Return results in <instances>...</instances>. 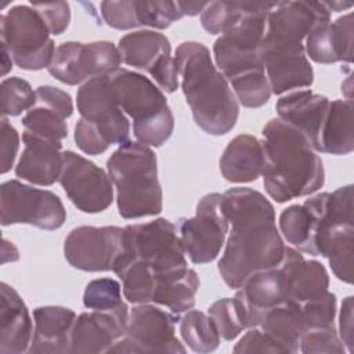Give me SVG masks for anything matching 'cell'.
Here are the masks:
<instances>
[{
	"label": "cell",
	"mask_w": 354,
	"mask_h": 354,
	"mask_svg": "<svg viewBox=\"0 0 354 354\" xmlns=\"http://www.w3.org/2000/svg\"><path fill=\"white\" fill-rule=\"evenodd\" d=\"M353 100H330L317 152L347 155L354 149Z\"/></svg>",
	"instance_id": "29"
},
{
	"label": "cell",
	"mask_w": 354,
	"mask_h": 354,
	"mask_svg": "<svg viewBox=\"0 0 354 354\" xmlns=\"http://www.w3.org/2000/svg\"><path fill=\"white\" fill-rule=\"evenodd\" d=\"M353 296H347L340 308L339 314V337L342 339L346 350L348 353L354 351L353 342Z\"/></svg>",
	"instance_id": "43"
},
{
	"label": "cell",
	"mask_w": 354,
	"mask_h": 354,
	"mask_svg": "<svg viewBox=\"0 0 354 354\" xmlns=\"http://www.w3.org/2000/svg\"><path fill=\"white\" fill-rule=\"evenodd\" d=\"M326 199L328 192H321L301 205L288 206L279 214L281 234L296 250L315 256V235Z\"/></svg>",
	"instance_id": "26"
},
{
	"label": "cell",
	"mask_w": 354,
	"mask_h": 354,
	"mask_svg": "<svg viewBox=\"0 0 354 354\" xmlns=\"http://www.w3.org/2000/svg\"><path fill=\"white\" fill-rule=\"evenodd\" d=\"M141 26L166 29L174 21L183 18L178 1L170 0H138Z\"/></svg>",
	"instance_id": "35"
},
{
	"label": "cell",
	"mask_w": 354,
	"mask_h": 354,
	"mask_svg": "<svg viewBox=\"0 0 354 354\" xmlns=\"http://www.w3.org/2000/svg\"><path fill=\"white\" fill-rule=\"evenodd\" d=\"M299 351L304 354H344L347 350L336 328L306 330L299 342Z\"/></svg>",
	"instance_id": "37"
},
{
	"label": "cell",
	"mask_w": 354,
	"mask_h": 354,
	"mask_svg": "<svg viewBox=\"0 0 354 354\" xmlns=\"http://www.w3.org/2000/svg\"><path fill=\"white\" fill-rule=\"evenodd\" d=\"M124 228L116 225L73 228L64 242L66 261L88 272L113 271L123 250Z\"/></svg>",
	"instance_id": "15"
},
{
	"label": "cell",
	"mask_w": 354,
	"mask_h": 354,
	"mask_svg": "<svg viewBox=\"0 0 354 354\" xmlns=\"http://www.w3.org/2000/svg\"><path fill=\"white\" fill-rule=\"evenodd\" d=\"M58 181L71 202L84 213L104 212L113 201V183L109 174L73 151L62 152Z\"/></svg>",
	"instance_id": "16"
},
{
	"label": "cell",
	"mask_w": 354,
	"mask_h": 354,
	"mask_svg": "<svg viewBox=\"0 0 354 354\" xmlns=\"http://www.w3.org/2000/svg\"><path fill=\"white\" fill-rule=\"evenodd\" d=\"M325 3V6H326V8L332 12V11H335V12H339V11H343L344 8H351L353 7V4L351 3H342V1H324Z\"/></svg>",
	"instance_id": "46"
},
{
	"label": "cell",
	"mask_w": 354,
	"mask_h": 354,
	"mask_svg": "<svg viewBox=\"0 0 354 354\" xmlns=\"http://www.w3.org/2000/svg\"><path fill=\"white\" fill-rule=\"evenodd\" d=\"M33 321L19 293L6 282L0 285V354H21L30 347Z\"/></svg>",
	"instance_id": "24"
},
{
	"label": "cell",
	"mask_w": 354,
	"mask_h": 354,
	"mask_svg": "<svg viewBox=\"0 0 354 354\" xmlns=\"http://www.w3.org/2000/svg\"><path fill=\"white\" fill-rule=\"evenodd\" d=\"M274 6L275 3L242 1L239 14L213 46L217 68L230 83L238 102L246 108L263 106L272 94L259 47Z\"/></svg>",
	"instance_id": "4"
},
{
	"label": "cell",
	"mask_w": 354,
	"mask_h": 354,
	"mask_svg": "<svg viewBox=\"0 0 354 354\" xmlns=\"http://www.w3.org/2000/svg\"><path fill=\"white\" fill-rule=\"evenodd\" d=\"M83 304L88 310H113L124 304L120 283L112 278L88 282L83 293Z\"/></svg>",
	"instance_id": "34"
},
{
	"label": "cell",
	"mask_w": 354,
	"mask_h": 354,
	"mask_svg": "<svg viewBox=\"0 0 354 354\" xmlns=\"http://www.w3.org/2000/svg\"><path fill=\"white\" fill-rule=\"evenodd\" d=\"M35 91L36 104L22 118L25 131L61 141L68 136L66 119L73 113L71 95L50 84L39 86Z\"/></svg>",
	"instance_id": "20"
},
{
	"label": "cell",
	"mask_w": 354,
	"mask_h": 354,
	"mask_svg": "<svg viewBox=\"0 0 354 354\" xmlns=\"http://www.w3.org/2000/svg\"><path fill=\"white\" fill-rule=\"evenodd\" d=\"M101 17L104 22L120 30L133 29L141 26L140 12H138V0H120V1H102Z\"/></svg>",
	"instance_id": "36"
},
{
	"label": "cell",
	"mask_w": 354,
	"mask_h": 354,
	"mask_svg": "<svg viewBox=\"0 0 354 354\" xmlns=\"http://www.w3.org/2000/svg\"><path fill=\"white\" fill-rule=\"evenodd\" d=\"M264 152L263 184L275 202L283 203L317 192L325 183V170L317 151L306 137L274 118L261 131Z\"/></svg>",
	"instance_id": "5"
},
{
	"label": "cell",
	"mask_w": 354,
	"mask_h": 354,
	"mask_svg": "<svg viewBox=\"0 0 354 354\" xmlns=\"http://www.w3.org/2000/svg\"><path fill=\"white\" fill-rule=\"evenodd\" d=\"M51 32L43 17L26 4H18L0 15L1 48L21 69L48 68L55 53Z\"/></svg>",
	"instance_id": "10"
},
{
	"label": "cell",
	"mask_w": 354,
	"mask_h": 354,
	"mask_svg": "<svg viewBox=\"0 0 354 354\" xmlns=\"http://www.w3.org/2000/svg\"><path fill=\"white\" fill-rule=\"evenodd\" d=\"M234 353H286L285 348L277 343L268 333L259 326L249 328L241 340L234 346Z\"/></svg>",
	"instance_id": "39"
},
{
	"label": "cell",
	"mask_w": 354,
	"mask_h": 354,
	"mask_svg": "<svg viewBox=\"0 0 354 354\" xmlns=\"http://www.w3.org/2000/svg\"><path fill=\"white\" fill-rule=\"evenodd\" d=\"M75 141L76 145L87 155H100L111 145L93 124L82 118L75 124Z\"/></svg>",
	"instance_id": "41"
},
{
	"label": "cell",
	"mask_w": 354,
	"mask_h": 354,
	"mask_svg": "<svg viewBox=\"0 0 354 354\" xmlns=\"http://www.w3.org/2000/svg\"><path fill=\"white\" fill-rule=\"evenodd\" d=\"M1 55H3V59H1V66H3L1 75L6 76L8 73V71H11V68H12V59H11L10 54L4 48H1Z\"/></svg>",
	"instance_id": "47"
},
{
	"label": "cell",
	"mask_w": 354,
	"mask_h": 354,
	"mask_svg": "<svg viewBox=\"0 0 354 354\" xmlns=\"http://www.w3.org/2000/svg\"><path fill=\"white\" fill-rule=\"evenodd\" d=\"M263 145L252 134H239L225 147L220 158L221 176L230 183H252L261 176Z\"/></svg>",
	"instance_id": "28"
},
{
	"label": "cell",
	"mask_w": 354,
	"mask_h": 354,
	"mask_svg": "<svg viewBox=\"0 0 354 354\" xmlns=\"http://www.w3.org/2000/svg\"><path fill=\"white\" fill-rule=\"evenodd\" d=\"M180 335L195 353L214 351L220 344V333L212 317L199 310H188L180 319Z\"/></svg>",
	"instance_id": "31"
},
{
	"label": "cell",
	"mask_w": 354,
	"mask_h": 354,
	"mask_svg": "<svg viewBox=\"0 0 354 354\" xmlns=\"http://www.w3.org/2000/svg\"><path fill=\"white\" fill-rule=\"evenodd\" d=\"M76 313L62 306L33 310V337L28 353H69Z\"/></svg>",
	"instance_id": "27"
},
{
	"label": "cell",
	"mask_w": 354,
	"mask_h": 354,
	"mask_svg": "<svg viewBox=\"0 0 354 354\" xmlns=\"http://www.w3.org/2000/svg\"><path fill=\"white\" fill-rule=\"evenodd\" d=\"M328 18L330 11L324 1L275 3L259 47L271 93L283 94L313 84L314 71L304 41L314 25Z\"/></svg>",
	"instance_id": "3"
},
{
	"label": "cell",
	"mask_w": 354,
	"mask_h": 354,
	"mask_svg": "<svg viewBox=\"0 0 354 354\" xmlns=\"http://www.w3.org/2000/svg\"><path fill=\"white\" fill-rule=\"evenodd\" d=\"M19 149V134L17 129L8 122L7 116L1 118V159H0V170L1 173H7L12 166Z\"/></svg>",
	"instance_id": "42"
},
{
	"label": "cell",
	"mask_w": 354,
	"mask_h": 354,
	"mask_svg": "<svg viewBox=\"0 0 354 354\" xmlns=\"http://www.w3.org/2000/svg\"><path fill=\"white\" fill-rule=\"evenodd\" d=\"M123 228V250L113 272L122 279L124 299L159 304L177 315L191 310L199 277L188 267L177 227L160 217Z\"/></svg>",
	"instance_id": "1"
},
{
	"label": "cell",
	"mask_w": 354,
	"mask_h": 354,
	"mask_svg": "<svg viewBox=\"0 0 354 354\" xmlns=\"http://www.w3.org/2000/svg\"><path fill=\"white\" fill-rule=\"evenodd\" d=\"M279 263L288 275L289 303L303 306L329 292V275L322 263L304 259L292 246H285Z\"/></svg>",
	"instance_id": "25"
},
{
	"label": "cell",
	"mask_w": 354,
	"mask_h": 354,
	"mask_svg": "<svg viewBox=\"0 0 354 354\" xmlns=\"http://www.w3.org/2000/svg\"><path fill=\"white\" fill-rule=\"evenodd\" d=\"M353 185L328 192L315 235V256L328 259L337 279L353 282Z\"/></svg>",
	"instance_id": "9"
},
{
	"label": "cell",
	"mask_w": 354,
	"mask_h": 354,
	"mask_svg": "<svg viewBox=\"0 0 354 354\" xmlns=\"http://www.w3.org/2000/svg\"><path fill=\"white\" fill-rule=\"evenodd\" d=\"M118 102L131 120L138 142L162 147L174 130V116L163 91L148 77L119 68L109 73Z\"/></svg>",
	"instance_id": "8"
},
{
	"label": "cell",
	"mask_w": 354,
	"mask_h": 354,
	"mask_svg": "<svg viewBox=\"0 0 354 354\" xmlns=\"http://www.w3.org/2000/svg\"><path fill=\"white\" fill-rule=\"evenodd\" d=\"M207 314L214 321L220 337L228 342L250 328L246 313L236 297H224L214 301L209 307Z\"/></svg>",
	"instance_id": "32"
},
{
	"label": "cell",
	"mask_w": 354,
	"mask_h": 354,
	"mask_svg": "<svg viewBox=\"0 0 354 354\" xmlns=\"http://www.w3.org/2000/svg\"><path fill=\"white\" fill-rule=\"evenodd\" d=\"M1 225L29 224L46 231L62 227L66 220V210L51 191L35 188L8 180L0 188Z\"/></svg>",
	"instance_id": "12"
},
{
	"label": "cell",
	"mask_w": 354,
	"mask_h": 354,
	"mask_svg": "<svg viewBox=\"0 0 354 354\" xmlns=\"http://www.w3.org/2000/svg\"><path fill=\"white\" fill-rule=\"evenodd\" d=\"M122 58L112 41H65L55 48L48 72L57 80L75 86L95 76H105L119 69Z\"/></svg>",
	"instance_id": "14"
},
{
	"label": "cell",
	"mask_w": 354,
	"mask_h": 354,
	"mask_svg": "<svg viewBox=\"0 0 354 354\" xmlns=\"http://www.w3.org/2000/svg\"><path fill=\"white\" fill-rule=\"evenodd\" d=\"M122 62L147 72L166 93L178 87L174 57L169 39L156 30H136L124 35L118 44Z\"/></svg>",
	"instance_id": "17"
},
{
	"label": "cell",
	"mask_w": 354,
	"mask_h": 354,
	"mask_svg": "<svg viewBox=\"0 0 354 354\" xmlns=\"http://www.w3.org/2000/svg\"><path fill=\"white\" fill-rule=\"evenodd\" d=\"M178 315L152 303H142L129 313L127 326L108 353H185L176 336Z\"/></svg>",
	"instance_id": "11"
},
{
	"label": "cell",
	"mask_w": 354,
	"mask_h": 354,
	"mask_svg": "<svg viewBox=\"0 0 354 354\" xmlns=\"http://www.w3.org/2000/svg\"><path fill=\"white\" fill-rule=\"evenodd\" d=\"M30 6L43 17L51 35H61L71 22V7L66 1L30 3Z\"/></svg>",
	"instance_id": "40"
},
{
	"label": "cell",
	"mask_w": 354,
	"mask_h": 354,
	"mask_svg": "<svg viewBox=\"0 0 354 354\" xmlns=\"http://www.w3.org/2000/svg\"><path fill=\"white\" fill-rule=\"evenodd\" d=\"M129 313L124 303L113 310H88L79 314L72 326L69 353H108L123 337Z\"/></svg>",
	"instance_id": "19"
},
{
	"label": "cell",
	"mask_w": 354,
	"mask_h": 354,
	"mask_svg": "<svg viewBox=\"0 0 354 354\" xmlns=\"http://www.w3.org/2000/svg\"><path fill=\"white\" fill-rule=\"evenodd\" d=\"M242 1H209L201 12L202 28L210 35H221L236 18Z\"/></svg>",
	"instance_id": "38"
},
{
	"label": "cell",
	"mask_w": 354,
	"mask_h": 354,
	"mask_svg": "<svg viewBox=\"0 0 354 354\" xmlns=\"http://www.w3.org/2000/svg\"><path fill=\"white\" fill-rule=\"evenodd\" d=\"M22 141L24 151L15 166L17 177L43 187L53 185L58 181L62 169L61 141L29 131H24Z\"/></svg>",
	"instance_id": "22"
},
{
	"label": "cell",
	"mask_w": 354,
	"mask_h": 354,
	"mask_svg": "<svg viewBox=\"0 0 354 354\" xmlns=\"http://www.w3.org/2000/svg\"><path fill=\"white\" fill-rule=\"evenodd\" d=\"M19 259L18 249L12 242H8L6 238L3 239V249H1V263L6 264L7 261H17Z\"/></svg>",
	"instance_id": "45"
},
{
	"label": "cell",
	"mask_w": 354,
	"mask_h": 354,
	"mask_svg": "<svg viewBox=\"0 0 354 354\" xmlns=\"http://www.w3.org/2000/svg\"><path fill=\"white\" fill-rule=\"evenodd\" d=\"M3 116H18L36 104V91L22 77H6L0 86Z\"/></svg>",
	"instance_id": "33"
},
{
	"label": "cell",
	"mask_w": 354,
	"mask_h": 354,
	"mask_svg": "<svg viewBox=\"0 0 354 354\" xmlns=\"http://www.w3.org/2000/svg\"><path fill=\"white\" fill-rule=\"evenodd\" d=\"M77 111L112 144H124L130 136V122L122 111L109 75L84 82L76 93Z\"/></svg>",
	"instance_id": "18"
},
{
	"label": "cell",
	"mask_w": 354,
	"mask_h": 354,
	"mask_svg": "<svg viewBox=\"0 0 354 354\" xmlns=\"http://www.w3.org/2000/svg\"><path fill=\"white\" fill-rule=\"evenodd\" d=\"M307 58L318 64L353 62V14L348 12L330 22L321 19L304 41Z\"/></svg>",
	"instance_id": "23"
},
{
	"label": "cell",
	"mask_w": 354,
	"mask_h": 354,
	"mask_svg": "<svg viewBox=\"0 0 354 354\" xmlns=\"http://www.w3.org/2000/svg\"><path fill=\"white\" fill-rule=\"evenodd\" d=\"M228 228L223 194L203 195L196 205L195 216L178 221V235L185 254L194 264L213 261L224 246Z\"/></svg>",
	"instance_id": "13"
},
{
	"label": "cell",
	"mask_w": 354,
	"mask_h": 354,
	"mask_svg": "<svg viewBox=\"0 0 354 354\" xmlns=\"http://www.w3.org/2000/svg\"><path fill=\"white\" fill-rule=\"evenodd\" d=\"M116 189V203L123 218L156 216L163 209L155 152L145 144L127 141L106 160Z\"/></svg>",
	"instance_id": "7"
},
{
	"label": "cell",
	"mask_w": 354,
	"mask_h": 354,
	"mask_svg": "<svg viewBox=\"0 0 354 354\" xmlns=\"http://www.w3.org/2000/svg\"><path fill=\"white\" fill-rule=\"evenodd\" d=\"M207 3L209 1H178L181 12H183L184 17L185 15H189V17L198 15L199 12H202L205 10Z\"/></svg>",
	"instance_id": "44"
},
{
	"label": "cell",
	"mask_w": 354,
	"mask_h": 354,
	"mask_svg": "<svg viewBox=\"0 0 354 354\" xmlns=\"http://www.w3.org/2000/svg\"><path fill=\"white\" fill-rule=\"evenodd\" d=\"M228 236L217 268L231 289L253 272L277 266L285 250L271 202L259 191L235 187L223 194Z\"/></svg>",
	"instance_id": "2"
},
{
	"label": "cell",
	"mask_w": 354,
	"mask_h": 354,
	"mask_svg": "<svg viewBox=\"0 0 354 354\" xmlns=\"http://www.w3.org/2000/svg\"><path fill=\"white\" fill-rule=\"evenodd\" d=\"M257 326L279 343L286 353H297L299 342L306 330L301 308L295 303H283L266 311Z\"/></svg>",
	"instance_id": "30"
},
{
	"label": "cell",
	"mask_w": 354,
	"mask_h": 354,
	"mask_svg": "<svg viewBox=\"0 0 354 354\" xmlns=\"http://www.w3.org/2000/svg\"><path fill=\"white\" fill-rule=\"evenodd\" d=\"M177 76L194 120L206 134L224 136L238 120V100L213 64L209 48L199 41H183L174 54Z\"/></svg>",
	"instance_id": "6"
},
{
	"label": "cell",
	"mask_w": 354,
	"mask_h": 354,
	"mask_svg": "<svg viewBox=\"0 0 354 354\" xmlns=\"http://www.w3.org/2000/svg\"><path fill=\"white\" fill-rule=\"evenodd\" d=\"M330 100L311 90H295L282 95L275 105L278 118L299 130L314 151L325 123Z\"/></svg>",
	"instance_id": "21"
}]
</instances>
